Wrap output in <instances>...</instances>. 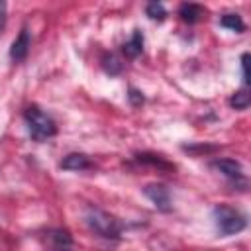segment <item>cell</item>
Segmentation results:
<instances>
[{"label":"cell","instance_id":"1","mask_svg":"<svg viewBox=\"0 0 251 251\" xmlns=\"http://www.w3.org/2000/svg\"><path fill=\"white\" fill-rule=\"evenodd\" d=\"M214 224H216V229L222 233V235H233V233H239L245 229L247 226V220L245 216L231 208V206H216L214 208Z\"/></svg>","mask_w":251,"mask_h":251},{"label":"cell","instance_id":"2","mask_svg":"<svg viewBox=\"0 0 251 251\" xmlns=\"http://www.w3.org/2000/svg\"><path fill=\"white\" fill-rule=\"evenodd\" d=\"M25 122H27L29 135L35 141H45V139H49V137H53L57 133V126H55L53 118L47 116L45 112H41L35 106L25 110Z\"/></svg>","mask_w":251,"mask_h":251},{"label":"cell","instance_id":"16","mask_svg":"<svg viewBox=\"0 0 251 251\" xmlns=\"http://www.w3.org/2000/svg\"><path fill=\"white\" fill-rule=\"evenodd\" d=\"M129 100H131L133 104H141V102H143V96H141L137 90L131 88V90H129Z\"/></svg>","mask_w":251,"mask_h":251},{"label":"cell","instance_id":"14","mask_svg":"<svg viewBox=\"0 0 251 251\" xmlns=\"http://www.w3.org/2000/svg\"><path fill=\"white\" fill-rule=\"evenodd\" d=\"M249 61V55L247 53H243L241 55V69H243V80H245V84H249V71H247V63Z\"/></svg>","mask_w":251,"mask_h":251},{"label":"cell","instance_id":"3","mask_svg":"<svg viewBox=\"0 0 251 251\" xmlns=\"http://www.w3.org/2000/svg\"><path fill=\"white\" fill-rule=\"evenodd\" d=\"M86 224L100 237H106V239H118L120 237V224L110 214H106V212H102L98 208H88Z\"/></svg>","mask_w":251,"mask_h":251},{"label":"cell","instance_id":"10","mask_svg":"<svg viewBox=\"0 0 251 251\" xmlns=\"http://www.w3.org/2000/svg\"><path fill=\"white\" fill-rule=\"evenodd\" d=\"M220 24H222L224 27L231 29V31H237V33H241V31L245 29V24H243V20H241L239 14H226V16H222Z\"/></svg>","mask_w":251,"mask_h":251},{"label":"cell","instance_id":"13","mask_svg":"<svg viewBox=\"0 0 251 251\" xmlns=\"http://www.w3.org/2000/svg\"><path fill=\"white\" fill-rule=\"evenodd\" d=\"M104 69L110 73V75H118L120 71H122V63H120V59L116 57V55H106L104 57Z\"/></svg>","mask_w":251,"mask_h":251},{"label":"cell","instance_id":"4","mask_svg":"<svg viewBox=\"0 0 251 251\" xmlns=\"http://www.w3.org/2000/svg\"><path fill=\"white\" fill-rule=\"evenodd\" d=\"M143 192L155 204V208H159L163 212L171 210V194H169V190L163 184H147L143 188Z\"/></svg>","mask_w":251,"mask_h":251},{"label":"cell","instance_id":"15","mask_svg":"<svg viewBox=\"0 0 251 251\" xmlns=\"http://www.w3.org/2000/svg\"><path fill=\"white\" fill-rule=\"evenodd\" d=\"M6 10H8L6 2H2V0H0V31H2L4 24H6Z\"/></svg>","mask_w":251,"mask_h":251},{"label":"cell","instance_id":"11","mask_svg":"<svg viewBox=\"0 0 251 251\" xmlns=\"http://www.w3.org/2000/svg\"><path fill=\"white\" fill-rule=\"evenodd\" d=\"M249 102H251V96H249L247 90H239V92H235V94L229 98V104H231V108H235V110H245V108L249 106Z\"/></svg>","mask_w":251,"mask_h":251},{"label":"cell","instance_id":"5","mask_svg":"<svg viewBox=\"0 0 251 251\" xmlns=\"http://www.w3.org/2000/svg\"><path fill=\"white\" fill-rule=\"evenodd\" d=\"M29 51V31L27 29H22L20 35L14 39L12 47H10V57L18 63V61H24L25 55Z\"/></svg>","mask_w":251,"mask_h":251},{"label":"cell","instance_id":"9","mask_svg":"<svg viewBox=\"0 0 251 251\" xmlns=\"http://www.w3.org/2000/svg\"><path fill=\"white\" fill-rule=\"evenodd\" d=\"M178 16H180L184 22L194 24V22H198V20L204 16V8L198 6V4H182V6L178 8Z\"/></svg>","mask_w":251,"mask_h":251},{"label":"cell","instance_id":"8","mask_svg":"<svg viewBox=\"0 0 251 251\" xmlns=\"http://www.w3.org/2000/svg\"><path fill=\"white\" fill-rule=\"evenodd\" d=\"M141 51H143V33H141L139 29H135L133 35H131V39L124 45V53H126V57L135 59Z\"/></svg>","mask_w":251,"mask_h":251},{"label":"cell","instance_id":"12","mask_svg":"<svg viewBox=\"0 0 251 251\" xmlns=\"http://www.w3.org/2000/svg\"><path fill=\"white\" fill-rule=\"evenodd\" d=\"M145 12H147V16H149L151 20H165V16H167L165 6L159 4V2H149L147 8H145Z\"/></svg>","mask_w":251,"mask_h":251},{"label":"cell","instance_id":"7","mask_svg":"<svg viewBox=\"0 0 251 251\" xmlns=\"http://www.w3.org/2000/svg\"><path fill=\"white\" fill-rule=\"evenodd\" d=\"M212 165H214L220 173H224L226 176H229V178H239V176L243 175L241 165H239L237 161H233V159H218V161H214Z\"/></svg>","mask_w":251,"mask_h":251},{"label":"cell","instance_id":"6","mask_svg":"<svg viewBox=\"0 0 251 251\" xmlns=\"http://www.w3.org/2000/svg\"><path fill=\"white\" fill-rule=\"evenodd\" d=\"M61 167L67 169V171H84V169H90L92 163H90L88 157L82 155V153H69V155L61 161Z\"/></svg>","mask_w":251,"mask_h":251}]
</instances>
